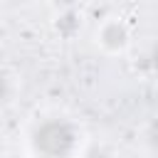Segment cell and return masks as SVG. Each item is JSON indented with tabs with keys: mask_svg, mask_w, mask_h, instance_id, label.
<instances>
[{
	"mask_svg": "<svg viewBox=\"0 0 158 158\" xmlns=\"http://www.w3.org/2000/svg\"><path fill=\"white\" fill-rule=\"evenodd\" d=\"M32 153L44 158H79L81 148V131L74 121L62 116H49L40 121L30 138Z\"/></svg>",
	"mask_w": 158,
	"mask_h": 158,
	"instance_id": "1",
	"label": "cell"
},
{
	"mask_svg": "<svg viewBox=\"0 0 158 158\" xmlns=\"http://www.w3.org/2000/svg\"><path fill=\"white\" fill-rule=\"evenodd\" d=\"M30 158H44V156H37V153H32V156H30Z\"/></svg>",
	"mask_w": 158,
	"mask_h": 158,
	"instance_id": "7",
	"label": "cell"
},
{
	"mask_svg": "<svg viewBox=\"0 0 158 158\" xmlns=\"http://www.w3.org/2000/svg\"><path fill=\"white\" fill-rule=\"evenodd\" d=\"M143 141H146L153 151H158V118H153V121L143 128Z\"/></svg>",
	"mask_w": 158,
	"mask_h": 158,
	"instance_id": "5",
	"label": "cell"
},
{
	"mask_svg": "<svg viewBox=\"0 0 158 158\" xmlns=\"http://www.w3.org/2000/svg\"><path fill=\"white\" fill-rule=\"evenodd\" d=\"M79 158H109V156L104 151H99V148H86V151L79 153Z\"/></svg>",
	"mask_w": 158,
	"mask_h": 158,
	"instance_id": "6",
	"label": "cell"
},
{
	"mask_svg": "<svg viewBox=\"0 0 158 158\" xmlns=\"http://www.w3.org/2000/svg\"><path fill=\"white\" fill-rule=\"evenodd\" d=\"M49 25L59 40H74L84 27V12L77 5H57L54 15L49 17Z\"/></svg>",
	"mask_w": 158,
	"mask_h": 158,
	"instance_id": "3",
	"label": "cell"
},
{
	"mask_svg": "<svg viewBox=\"0 0 158 158\" xmlns=\"http://www.w3.org/2000/svg\"><path fill=\"white\" fill-rule=\"evenodd\" d=\"M94 44L106 57H123L133 47V30L121 15H106L94 27Z\"/></svg>",
	"mask_w": 158,
	"mask_h": 158,
	"instance_id": "2",
	"label": "cell"
},
{
	"mask_svg": "<svg viewBox=\"0 0 158 158\" xmlns=\"http://www.w3.org/2000/svg\"><path fill=\"white\" fill-rule=\"evenodd\" d=\"M136 69L146 77H158V37L136 52Z\"/></svg>",
	"mask_w": 158,
	"mask_h": 158,
	"instance_id": "4",
	"label": "cell"
}]
</instances>
